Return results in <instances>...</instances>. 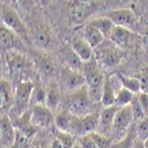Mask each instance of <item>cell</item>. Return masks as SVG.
Instances as JSON below:
<instances>
[{
	"label": "cell",
	"instance_id": "27",
	"mask_svg": "<svg viewBox=\"0 0 148 148\" xmlns=\"http://www.w3.org/2000/svg\"><path fill=\"white\" fill-rule=\"evenodd\" d=\"M135 133H136V126H130L127 135L122 140H120L117 143L113 145L112 148H134L135 143Z\"/></svg>",
	"mask_w": 148,
	"mask_h": 148
},
{
	"label": "cell",
	"instance_id": "16",
	"mask_svg": "<svg viewBox=\"0 0 148 148\" xmlns=\"http://www.w3.org/2000/svg\"><path fill=\"white\" fill-rule=\"evenodd\" d=\"M16 129H18L19 132H21L27 139L32 138L33 135L36 134L37 129L36 126L32 123L31 121V113H26V114H23L18 120H17V126Z\"/></svg>",
	"mask_w": 148,
	"mask_h": 148
},
{
	"label": "cell",
	"instance_id": "42",
	"mask_svg": "<svg viewBox=\"0 0 148 148\" xmlns=\"http://www.w3.org/2000/svg\"><path fill=\"white\" fill-rule=\"evenodd\" d=\"M33 148H45L43 145H38V146H36V147H33Z\"/></svg>",
	"mask_w": 148,
	"mask_h": 148
},
{
	"label": "cell",
	"instance_id": "13",
	"mask_svg": "<svg viewBox=\"0 0 148 148\" xmlns=\"http://www.w3.org/2000/svg\"><path fill=\"white\" fill-rule=\"evenodd\" d=\"M75 115H72L68 110H62V112H58L55 116V126L57 128V130L59 132H65V133H70L72 122L75 120Z\"/></svg>",
	"mask_w": 148,
	"mask_h": 148
},
{
	"label": "cell",
	"instance_id": "29",
	"mask_svg": "<svg viewBox=\"0 0 148 148\" xmlns=\"http://www.w3.org/2000/svg\"><path fill=\"white\" fill-rule=\"evenodd\" d=\"M0 98H1V108H5L11 104V102L13 101L12 98V90H11V85L6 79L0 81Z\"/></svg>",
	"mask_w": 148,
	"mask_h": 148
},
{
	"label": "cell",
	"instance_id": "30",
	"mask_svg": "<svg viewBox=\"0 0 148 148\" xmlns=\"http://www.w3.org/2000/svg\"><path fill=\"white\" fill-rule=\"evenodd\" d=\"M45 103H46V90L44 89L43 85H37L33 89L30 104L34 107V106H45Z\"/></svg>",
	"mask_w": 148,
	"mask_h": 148
},
{
	"label": "cell",
	"instance_id": "33",
	"mask_svg": "<svg viewBox=\"0 0 148 148\" xmlns=\"http://www.w3.org/2000/svg\"><path fill=\"white\" fill-rule=\"evenodd\" d=\"M136 136L142 142L148 140V117H143L136 122Z\"/></svg>",
	"mask_w": 148,
	"mask_h": 148
},
{
	"label": "cell",
	"instance_id": "2",
	"mask_svg": "<svg viewBox=\"0 0 148 148\" xmlns=\"http://www.w3.org/2000/svg\"><path fill=\"white\" fill-rule=\"evenodd\" d=\"M68 112L77 117H82L89 114L90 109V96L87 85H83L79 89L72 91L66 101Z\"/></svg>",
	"mask_w": 148,
	"mask_h": 148
},
{
	"label": "cell",
	"instance_id": "32",
	"mask_svg": "<svg viewBox=\"0 0 148 148\" xmlns=\"http://www.w3.org/2000/svg\"><path fill=\"white\" fill-rule=\"evenodd\" d=\"M55 138H57L60 143L63 145L64 148H72L75 146L76 141H75V136L71 133H65V132H59L57 130L55 133Z\"/></svg>",
	"mask_w": 148,
	"mask_h": 148
},
{
	"label": "cell",
	"instance_id": "8",
	"mask_svg": "<svg viewBox=\"0 0 148 148\" xmlns=\"http://www.w3.org/2000/svg\"><path fill=\"white\" fill-rule=\"evenodd\" d=\"M133 120H134V116H133V112H132L130 106L119 108L116 116H115V120H114V123H113L114 132L125 133L132 126Z\"/></svg>",
	"mask_w": 148,
	"mask_h": 148
},
{
	"label": "cell",
	"instance_id": "28",
	"mask_svg": "<svg viewBox=\"0 0 148 148\" xmlns=\"http://www.w3.org/2000/svg\"><path fill=\"white\" fill-rule=\"evenodd\" d=\"M134 97H135V94H133L132 91H129V90H127L125 88H121L116 92V102H115V104L119 108L130 106L133 100H134Z\"/></svg>",
	"mask_w": 148,
	"mask_h": 148
},
{
	"label": "cell",
	"instance_id": "11",
	"mask_svg": "<svg viewBox=\"0 0 148 148\" xmlns=\"http://www.w3.org/2000/svg\"><path fill=\"white\" fill-rule=\"evenodd\" d=\"M6 63L11 73H19L29 66V62L26 57L13 50L6 53Z\"/></svg>",
	"mask_w": 148,
	"mask_h": 148
},
{
	"label": "cell",
	"instance_id": "1",
	"mask_svg": "<svg viewBox=\"0 0 148 148\" xmlns=\"http://www.w3.org/2000/svg\"><path fill=\"white\" fill-rule=\"evenodd\" d=\"M83 75L85 77V83H87L90 98L92 101H101L104 77L98 69L95 58L83 64Z\"/></svg>",
	"mask_w": 148,
	"mask_h": 148
},
{
	"label": "cell",
	"instance_id": "6",
	"mask_svg": "<svg viewBox=\"0 0 148 148\" xmlns=\"http://www.w3.org/2000/svg\"><path fill=\"white\" fill-rule=\"evenodd\" d=\"M104 17L109 18L113 21L115 26H132L138 21V17L132 10L128 8H120V10H114L110 11L104 14Z\"/></svg>",
	"mask_w": 148,
	"mask_h": 148
},
{
	"label": "cell",
	"instance_id": "39",
	"mask_svg": "<svg viewBox=\"0 0 148 148\" xmlns=\"http://www.w3.org/2000/svg\"><path fill=\"white\" fill-rule=\"evenodd\" d=\"M140 83H141V90H143L142 92H147L148 91V68L143 69V71L141 72Z\"/></svg>",
	"mask_w": 148,
	"mask_h": 148
},
{
	"label": "cell",
	"instance_id": "21",
	"mask_svg": "<svg viewBox=\"0 0 148 148\" xmlns=\"http://www.w3.org/2000/svg\"><path fill=\"white\" fill-rule=\"evenodd\" d=\"M0 38H1V50L4 51H12V49L17 44V34L4 25L0 27Z\"/></svg>",
	"mask_w": 148,
	"mask_h": 148
},
{
	"label": "cell",
	"instance_id": "5",
	"mask_svg": "<svg viewBox=\"0 0 148 148\" xmlns=\"http://www.w3.org/2000/svg\"><path fill=\"white\" fill-rule=\"evenodd\" d=\"M33 89L34 85L31 81H24L17 85L13 97V104L18 113H23L25 108L30 104Z\"/></svg>",
	"mask_w": 148,
	"mask_h": 148
},
{
	"label": "cell",
	"instance_id": "17",
	"mask_svg": "<svg viewBox=\"0 0 148 148\" xmlns=\"http://www.w3.org/2000/svg\"><path fill=\"white\" fill-rule=\"evenodd\" d=\"M101 102L104 107H112L116 106V94L114 91V84L110 77H107L104 79V85H103V90H102V98Z\"/></svg>",
	"mask_w": 148,
	"mask_h": 148
},
{
	"label": "cell",
	"instance_id": "31",
	"mask_svg": "<svg viewBox=\"0 0 148 148\" xmlns=\"http://www.w3.org/2000/svg\"><path fill=\"white\" fill-rule=\"evenodd\" d=\"M65 59L68 62L69 66L72 69V70H79L81 68H83V62L81 60V58L76 55V52L72 50V49H68L65 50Z\"/></svg>",
	"mask_w": 148,
	"mask_h": 148
},
{
	"label": "cell",
	"instance_id": "36",
	"mask_svg": "<svg viewBox=\"0 0 148 148\" xmlns=\"http://www.w3.org/2000/svg\"><path fill=\"white\" fill-rule=\"evenodd\" d=\"M27 145H29V139L21 132H19L17 129L16 140H14V143H13V148H27Z\"/></svg>",
	"mask_w": 148,
	"mask_h": 148
},
{
	"label": "cell",
	"instance_id": "37",
	"mask_svg": "<svg viewBox=\"0 0 148 148\" xmlns=\"http://www.w3.org/2000/svg\"><path fill=\"white\" fill-rule=\"evenodd\" d=\"M77 142L81 145L82 148H98L97 145L94 142V140L89 136V135H84L77 139Z\"/></svg>",
	"mask_w": 148,
	"mask_h": 148
},
{
	"label": "cell",
	"instance_id": "34",
	"mask_svg": "<svg viewBox=\"0 0 148 148\" xmlns=\"http://www.w3.org/2000/svg\"><path fill=\"white\" fill-rule=\"evenodd\" d=\"M89 136L94 140V142L97 145L98 148H110L113 145H112V140H110V138L108 136H104V135L100 134V133H91L89 134Z\"/></svg>",
	"mask_w": 148,
	"mask_h": 148
},
{
	"label": "cell",
	"instance_id": "38",
	"mask_svg": "<svg viewBox=\"0 0 148 148\" xmlns=\"http://www.w3.org/2000/svg\"><path fill=\"white\" fill-rule=\"evenodd\" d=\"M138 98H139L140 106H141L143 113H145V116L148 117V95L146 92H140Z\"/></svg>",
	"mask_w": 148,
	"mask_h": 148
},
{
	"label": "cell",
	"instance_id": "44",
	"mask_svg": "<svg viewBox=\"0 0 148 148\" xmlns=\"http://www.w3.org/2000/svg\"><path fill=\"white\" fill-rule=\"evenodd\" d=\"M1 148H5V147H1Z\"/></svg>",
	"mask_w": 148,
	"mask_h": 148
},
{
	"label": "cell",
	"instance_id": "19",
	"mask_svg": "<svg viewBox=\"0 0 148 148\" xmlns=\"http://www.w3.org/2000/svg\"><path fill=\"white\" fill-rule=\"evenodd\" d=\"M84 39L87 40L90 44V46L94 49V47L100 46L103 43L104 36L97 29L91 26L90 24H87V26H85V29H84Z\"/></svg>",
	"mask_w": 148,
	"mask_h": 148
},
{
	"label": "cell",
	"instance_id": "41",
	"mask_svg": "<svg viewBox=\"0 0 148 148\" xmlns=\"http://www.w3.org/2000/svg\"><path fill=\"white\" fill-rule=\"evenodd\" d=\"M72 148H82V147H81V145H79L78 142H76V143H75V146H73Z\"/></svg>",
	"mask_w": 148,
	"mask_h": 148
},
{
	"label": "cell",
	"instance_id": "10",
	"mask_svg": "<svg viewBox=\"0 0 148 148\" xmlns=\"http://www.w3.org/2000/svg\"><path fill=\"white\" fill-rule=\"evenodd\" d=\"M0 132H1V147L6 148L11 145L13 146L17 129L12 125L10 117L6 115H3L0 120Z\"/></svg>",
	"mask_w": 148,
	"mask_h": 148
},
{
	"label": "cell",
	"instance_id": "9",
	"mask_svg": "<svg viewBox=\"0 0 148 148\" xmlns=\"http://www.w3.org/2000/svg\"><path fill=\"white\" fill-rule=\"evenodd\" d=\"M62 77L66 85V88L71 91H75L83 87L85 83V77L83 73L77 70H72L71 68H63L62 70Z\"/></svg>",
	"mask_w": 148,
	"mask_h": 148
},
{
	"label": "cell",
	"instance_id": "25",
	"mask_svg": "<svg viewBox=\"0 0 148 148\" xmlns=\"http://www.w3.org/2000/svg\"><path fill=\"white\" fill-rule=\"evenodd\" d=\"M59 102H60V94H59V90L57 88V85L55 83H52L49 89L46 90V103L45 106L53 112V110L57 109V107L59 106Z\"/></svg>",
	"mask_w": 148,
	"mask_h": 148
},
{
	"label": "cell",
	"instance_id": "26",
	"mask_svg": "<svg viewBox=\"0 0 148 148\" xmlns=\"http://www.w3.org/2000/svg\"><path fill=\"white\" fill-rule=\"evenodd\" d=\"M87 8H88V4H84L83 1H75V4L71 6L70 10V19L72 20V23L75 24L82 23V20L85 18Z\"/></svg>",
	"mask_w": 148,
	"mask_h": 148
},
{
	"label": "cell",
	"instance_id": "35",
	"mask_svg": "<svg viewBox=\"0 0 148 148\" xmlns=\"http://www.w3.org/2000/svg\"><path fill=\"white\" fill-rule=\"evenodd\" d=\"M130 107H132V112H133L134 120L136 121V122L140 121V120H142L143 117H146L143 110H142V108H141V106H140V102H139V98H138V97H134V100H133Z\"/></svg>",
	"mask_w": 148,
	"mask_h": 148
},
{
	"label": "cell",
	"instance_id": "40",
	"mask_svg": "<svg viewBox=\"0 0 148 148\" xmlns=\"http://www.w3.org/2000/svg\"><path fill=\"white\" fill-rule=\"evenodd\" d=\"M50 148H64L63 147V145L60 143V141L57 139V138H52V140H51V143H50Z\"/></svg>",
	"mask_w": 148,
	"mask_h": 148
},
{
	"label": "cell",
	"instance_id": "22",
	"mask_svg": "<svg viewBox=\"0 0 148 148\" xmlns=\"http://www.w3.org/2000/svg\"><path fill=\"white\" fill-rule=\"evenodd\" d=\"M33 42L38 47L45 49L51 44V37L44 26H36L33 29Z\"/></svg>",
	"mask_w": 148,
	"mask_h": 148
},
{
	"label": "cell",
	"instance_id": "4",
	"mask_svg": "<svg viewBox=\"0 0 148 148\" xmlns=\"http://www.w3.org/2000/svg\"><path fill=\"white\" fill-rule=\"evenodd\" d=\"M100 125V117H97L96 114H88L82 117H75L72 122L70 133L73 136H84L95 132V129Z\"/></svg>",
	"mask_w": 148,
	"mask_h": 148
},
{
	"label": "cell",
	"instance_id": "15",
	"mask_svg": "<svg viewBox=\"0 0 148 148\" xmlns=\"http://www.w3.org/2000/svg\"><path fill=\"white\" fill-rule=\"evenodd\" d=\"M100 60L102 62V64L104 66H116L120 60H121V56L120 52L117 51L116 47L113 46H107L104 49H102V51L100 53Z\"/></svg>",
	"mask_w": 148,
	"mask_h": 148
},
{
	"label": "cell",
	"instance_id": "24",
	"mask_svg": "<svg viewBox=\"0 0 148 148\" xmlns=\"http://www.w3.org/2000/svg\"><path fill=\"white\" fill-rule=\"evenodd\" d=\"M117 79L121 84V88H125L133 94H138L141 91V83L140 79L135 78V77H128V76H123L120 72H116Z\"/></svg>",
	"mask_w": 148,
	"mask_h": 148
},
{
	"label": "cell",
	"instance_id": "18",
	"mask_svg": "<svg viewBox=\"0 0 148 148\" xmlns=\"http://www.w3.org/2000/svg\"><path fill=\"white\" fill-rule=\"evenodd\" d=\"M88 24H90L91 26L97 29L104 37H110V34H112V32H113V30L115 27L113 21L110 20L109 18L104 17V16L103 17H98L96 19H92V20L88 21Z\"/></svg>",
	"mask_w": 148,
	"mask_h": 148
},
{
	"label": "cell",
	"instance_id": "7",
	"mask_svg": "<svg viewBox=\"0 0 148 148\" xmlns=\"http://www.w3.org/2000/svg\"><path fill=\"white\" fill-rule=\"evenodd\" d=\"M31 121L36 127L46 128L55 121V116L46 106H34L31 109Z\"/></svg>",
	"mask_w": 148,
	"mask_h": 148
},
{
	"label": "cell",
	"instance_id": "12",
	"mask_svg": "<svg viewBox=\"0 0 148 148\" xmlns=\"http://www.w3.org/2000/svg\"><path fill=\"white\" fill-rule=\"evenodd\" d=\"M71 49L76 52L83 63H87L92 59V47L85 39L75 38L71 43Z\"/></svg>",
	"mask_w": 148,
	"mask_h": 148
},
{
	"label": "cell",
	"instance_id": "3",
	"mask_svg": "<svg viewBox=\"0 0 148 148\" xmlns=\"http://www.w3.org/2000/svg\"><path fill=\"white\" fill-rule=\"evenodd\" d=\"M1 25L11 30L12 32H14L20 38H24V39L29 38L26 27L21 21L19 14L16 12V10H13L6 4L1 5Z\"/></svg>",
	"mask_w": 148,
	"mask_h": 148
},
{
	"label": "cell",
	"instance_id": "20",
	"mask_svg": "<svg viewBox=\"0 0 148 148\" xmlns=\"http://www.w3.org/2000/svg\"><path fill=\"white\" fill-rule=\"evenodd\" d=\"M130 37H132V32L127 27L115 26L109 38H110V40H112L113 43H115L116 45L125 46L130 40Z\"/></svg>",
	"mask_w": 148,
	"mask_h": 148
},
{
	"label": "cell",
	"instance_id": "14",
	"mask_svg": "<svg viewBox=\"0 0 148 148\" xmlns=\"http://www.w3.org/2000/svg\"><path fill=\"white\" fill-rule=\"evenodd\" d=\"M119 110V107L117 106H112V107H104L101 113H100V127L103 132H107L110 127H113V123H114V120H115V116H116V113Z\"/></svg>",
	"mask_w": 148,
	"mask_h": 148
},
{
	"label": "cell",
	"instance_id": "23",
	"mask_svg": "<svg viewBox=\"0 0 148 148\" xmlns=\"http://www.w3.org/2000/svg\"><path fill=\"white\" fill-rule=\"evenodd\" d=\"M37 66L40 70V72L45 76H50L55 70V63L52 58L46 53H39L36 57Z\"/></svg>",
	"mask_w": 148,
	"mask_h": 148
},
{
	"label": "cell",
	"instance_id": "43",
	"mask_svg": "<svg viewBox=\"0 0 148 148\" xmlns=\"http://www.w3.org/2000/svg\"><path fill=\"white\" fill-rule=\"evenodd\" d=\"M143 143H145V148H148V140H146Z\"/></svg>",
	"mask_w": 148,
	"mask_h": 148
}]
</instances>
